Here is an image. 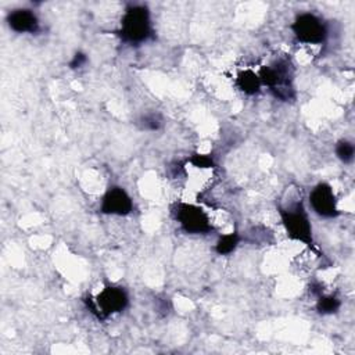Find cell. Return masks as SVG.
I'll list each match as a JSON object with an SVG mask.
<instances>
[{"label":"cell","mask_w":355,"mask_h":355,"mask_svg":"<svg viewBox=\"0 0 355 355\" xmlns=\"http://www.w3.org/2000/svg\"><path fill=\"white\" fill-rule=\"evenodd\" d=\"M239 241H240V236L236 232L223 234L218 239V241L215 244V251L219 255H229L237 248Z\"/></svg>","instance_id":"11"},{"label":"cell","mask_w":355,"mask_h":355,"mask_svg":"<svg viewBox=\"0 0 355 355\" xmlns=\"http://www.w3.org/2000/svg\"><path fill=\"white\" fill-rule=\"evenodd\" d=\"M236 85L244 94H248V96L258 93L262 86L258 73H255L251 69H244V71L239 72V75L236 78Z\"/></svg>","instance_id":"10"},{"label":"cell","mask_w":355,"mask_h":355,"mask_svg":"<svg viewBox=\"0 0 355 355\" xmlns=\"http://www.w3.org/2000/svg\"><path fill=\"white\" fill-rule=\"evenodd\" d=\"M341 306V301L334 295H322L316 302V311L322 315L336 313Z\"/></svg>","instance_id":"12"},{"label":"cell","mask_w":355,"mask_h":355,"mask_svg":"<svg viewBox=\"0 0 355 355\" xmlns=\"http://www.w3.org/2000/svg\"><path fill=\"white\" fill-rule=\"evenodd\" d=\"M118 33L129 44H140L148 40L153 35L148 8L143 4L129 6L122 15Z\"/></svg>","instance_id":"1"},{"label":"cell","mask_w":355,"mask_h":355,"mask_svg":"<svg viewBox=\"0 0 355 355\" xmlns=\"http://www.w3.org/2000/svg\"><path fill=\"white\" fill-rule=\"evenodd\" d=\"M258 76L261 83L268 86L276 98L284 101L293 98V68L288 60H277L272 65L262 67Z\"/></svg>","instance_id":"2"},{"label":"cell","mask_w":355,"mask_h":355,"mask_svg":"<svg viewBox=\"0 0 355 355\" xmlns=\"http://www.w3.org/2000/svg\"><path fill=\"white\" fill-rule=\"evenodd\" d=\"M140 125L146 130H158L162 125V119L157 112H148L141 116Z\"/></svg>","instance_id":"14"},{"label":"cell","mask_w":355,"mask_h":355,"mask_svg":"<svg viewBox=\"0 0 355 355\" xmlns=\"http://www.w3.org/2000/svg\"><path fill=\"white\" fill-rule=\"evenodd\" d=\"M7 25L17 33H36L39 31V19L29 8H15L6 17Z\"/></svg>","instance_id":"9"},{"label":"cell","mask_w":355,"mask_h":355,"mask_svg":"<svg viewBox=\"0 0 355 355\" xmlns=\"http://www.w3.org/2000/svg\"><path fill=\"white\" fill-rule=\"evenodd\" d=\"M336 155L340 161H343L344 164H349L354 159L355 155V147L351 141L348 140H340L336 144Z\"/></svg>","instance_id":"13"},{"label":"cell","mask_w":355,"mask_h":355,"mask_svg":"<svg viewBox=\"0 0 355 355\" xmlns=\"http://www.w3.org/2000/svg\"><path fill=\"white\" fill-rule=\"evenodd\" d=\"M133 209V201L125 189L121 186L110 187L100 202V211L105 215L125 216Z\"/></svg>","instance_id":"8"},{"label":"cell","mask_w":355,"mask_h":355,"mask_svg":"<svg viewBox=\"0 0 355 355\" xmlns=\"http://www.w3.org/2000/svg\"><path fill=\"white\" fill-rule=\"evenodd\" d=\"M190 162L196 168H212L214 166L212 158L209 155H207V154H194V155H191Z\"/></svg>","instance_id":"15"},{"label":"cell","mask_w":355,"mask_h":355,"mask_svg":"<svg viewBox=\"0 0 355 355\" xmlns=\"http://www.w3.org/2000/svg\"><path fill=\"white\" fill-rule=\"evenodd\" d=\"M280 218L287 232V236L295 241L312 245V226L302 202H294L280 208Z\"/></svg>","instance_id":"3"},{"label":"cell","mask_w":355,"mask_h":355,"mask_svg":"<svg viewBox=\"0 0 355 355\" xmlns=\"http://www.w3.org/2000/svg\"><path fill=\"white\" fill-rule=\"evenodd\" d=\"M172 212L176 222L189 234H207L212 230L208 215L202 208L197 205L178 202Z\"/></svg>","instance_id":"6"},{"label":"cell","mask_w":355,"mask_h":355,"mask_svg":"<svg viewBox=\"0 0 355 355\" xmlns=\"http://www.w3.org/2000/svg\"><path fill=\"white\" fill-rule=\"evenodd\" d=\"M295 39L305 44H322L327 37V26L313 12H301L291 24Z\"/></svg>","instance_id":"5"},{"label":"cell","mask_w":355,"mask_h":355,"mask_svg":"<svg viewBox=\"0 0 355 355\" xmlns=\"http://www.w3.org/2000/svg\"><path fill=\"white\" fill-rule=\"evenodd\" d=\"M309 204L313 212L322 218H334L338 215L336 194L327 183H319L311 190Z\"/></svg>","instance_id":"7"},{"label":"cell","mask_w":355,"mask_h":355,"mask_svg":"<svg viewBox=\"0 0 355 355\" xmlns=\"http://www.w3.org/2000/svg\"><path fill=\"white\" fill-rule=\"evenodd\" d=\"M86 61H87L86 54L79 51V53H76V54L72 57V60H71V62H69V68H72V69L80 68V67H83V65L86 64Z\"/></svg>","instance_id":"16"},{"label":"cell","mask_w":355,"mask_h":355,"mask_svg":"<svg viewBox=\"0 0 355 355\" xmlns=\"http://www.w3.org/2000/svg\"><path fill=\"white\" fill-rule=\"evenodd\" d=\"M129 302V297L122 287L105 286L94 300L89 301L87 306L98 319H105L111 315L122 312Z\"/></svg>","instance_id":"4"}]
</instances>
